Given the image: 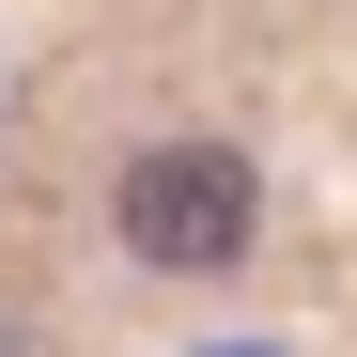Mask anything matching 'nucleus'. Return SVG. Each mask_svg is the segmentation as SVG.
Segmentation results:
<instances>
[{
    "label": "nucleus",
    "mask_w": 357,
    "mask_h": 357,
    "mask_svg": "<svg viewBox=\"0 0 357 357\" xmlns=\"http://www.w3.org/2000/svg\"><path fill=\"white\" fill-rule=\"evenodd\" d=\"M125 249L140 264H171V280H218L233 249H249V218H264V187H249V155H218V140H155L140 171H125Z\"/></svg>",
    "instance_id": "nucleus-1"
},
{
    "label": "nucleus",
    "mask_w": 357,
    "mask_h": 357,
    "mask_svg": "<svg viewBox=\"0 0 357 357\" xmlns=\"http://www.w3.org/2000/svg\"><path fill=\"white\" fill-rule=\"evenodd\" d=\"M0 357H31V342H16V311H0Z\"/></svg>",
    "instance_id": "nucleus-2"
}]
</instances>
